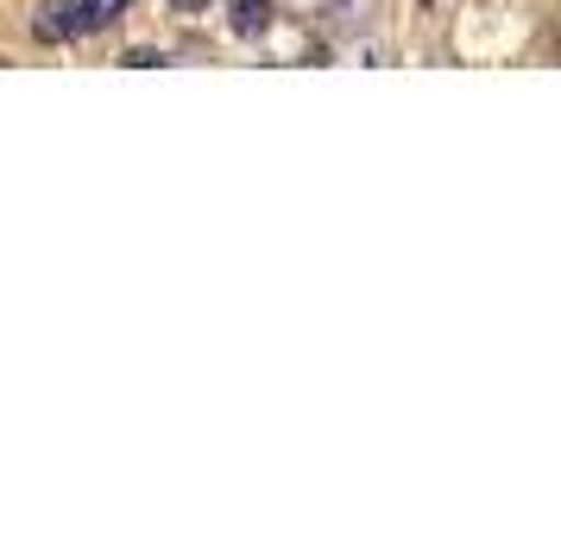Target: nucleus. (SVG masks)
<instances>
[{"instance_id":"1","label":"nucleus","mask_w":561,"mask_h":542,"mask_svg":"<svg viewBox=\"0 0 561 542\" xmlns=\"http://www.w3.org/2000/svg\"><path fill=\"white\" fill-rule=\"evenodd\" d=\"M272 13H278L272 0H228V26L240 32V38H259V32L272 26Z\"/></svg>"},{"instance_id":"2","label":"nucleus","mask_w":561,"mask_h":542,"mask_svg":"<svg viewBox=\"0 0 561 542\" xmlns=\"http://www.w3.org/2000/svg\"><path fill=\"white\" fill-rule=\"evenodd\" d=\"M32 38H38V45L70 38V7H64V0H45V7H38V20H32Z\"/></svg>"},{"instance_id":"3","label":"nucleus","mask_w":561,"mask_h":542,"mask_svg":"<svg viewBox=\"0 0 561 542\" xmlns=\"http://www.w3.org/2000/svg\"><path fill=\"white\" fill-rule=\"evenodd\" d=\"M121 64H127V70H158V64H164V51H146V45H139V51H127Z\"/></svg>"},{"instance_id":"4","label":"nucleus","mask_w":561,"mask_h":542,"mask_svg":"<svg viewBox=\"0 0 561 542\" xmlns=\"http://www.w3.org/2000/svg\"><path fill=\"white\" fill-rule=\"evenodd\" d=\"M171 13H208V0H171Z\"/></svg>"}]
</instances>
